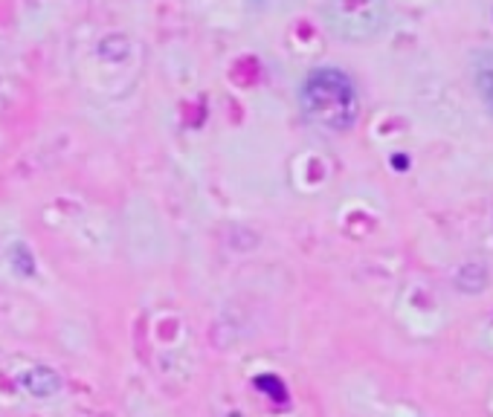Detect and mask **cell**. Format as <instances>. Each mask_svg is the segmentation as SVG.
I'll use <instances>...</instances> for the list:
<instances>
[{
  "label": "cell",
  "instance_id": "cell-1",
  "mask_svg": "<svg viewBox=\"0 0 493 417\" xmlns=\"http://www.w3.org/2000/svg\"><path fill=\"white\" fill-rule=\"evenodd\" d=\"M305 116L325 131H349L360 114L354 81L337 67H317L302 81Z\"/></svg>",
  "mask_w": 493,
  "mask_h": 417
},
{
  "label": "cell",
  "instance_id": "cell-2",
  "mask_svg": "<svg viewBox=\"0 0 493 417\" xmlns=\"http://www.w3.org/2000/svg\"><path fill=\"white\" fill-rule=\"evenodd\" d=\"M322 18L342 41H368L386 23V0H328Z\"/></svg>",
  "mask_w": 493,
  "mask_h": 417
},
{
  "label": "cell",
  "instance_id": "cell-3",
  "mask_svg": "<svg viewBox=\"0 0 493 417\" xmlns=\"http://www.w3.org/2000/svg\"><path fill=\"white\" fill-rule=\"evenodd\" d=\"M21 385L26 388V394H33L38 400H47V397H56L61 392V377H59V371L56 368H50V366H33V368H26L21 374Z\"/></svg>",
  "mask_w": 493,
  "mask_h": 417
},
{
  "label": "cell",
  "instance_id": "cell-4",
  "mask_svg": "<svg viewBox=\"0 0 493 417\" xmlns=\"http://www.w3.org/2000/svg\"><path fill=\"white\" fill-rule=\"evenodd\" d=\"M256 388L265 392L273 403H287V388L276 374H262V377H256Z\"/></svg>",
  "mask_w": 493,
  "mask_h": 417
},
{
  "label": "cell",
  "instance_id": "cell-5",
  "mask_svg": "<svg viewBox=\"0 0 493 417\" xmlns=\"http://www.w3.org/2000/svg\"><path fill=\"white\" fill-rule=\"evenodd\" d=\"M227 417H244V414H238V412H232V414H227Z\"/></svg>",
  "mask_w": 493,
  "mask_h": 417
}]
</instances>
